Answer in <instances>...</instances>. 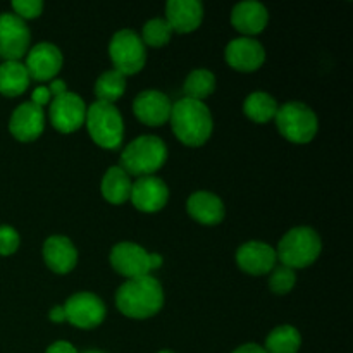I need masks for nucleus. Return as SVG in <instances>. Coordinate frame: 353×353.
I'll list each match as a JSON object with an SVG mask.
<instances>
[{"mask_svg": "<svg viewBox=\"0 0 353 353\" xmlns=\"http://www.w3.org/2000/svg\"><path fill=\"white\" fill-rule=\"evenodd\" d=\"M48 105V119L59 133L71 134L85 126L86 103L78 93L65 92L64 95L52 99Z\"/></svg>", "mask_w": 353, "mask_h": 353, "instance_id": "9d476101", "label": "nucleus"}, {"mask_svg": "<svg viewBox=\"0 0 353 353\" xmlns=\"http://www.w3.org/2000/svg\"><path fill=\"white\" fill-rule=\"evenodd\" d=\"M126 76L121 74L116 69L102 72L95 81V97L97 102L116 103L126 92Z\"/></svg>", "mask_w": 353, "mask_h": 353, "instance_id": "bb28decb", "label": "nucleus"}, {"mask_svg": "<svg viewBox=\"0 0 353 353\" xmlns=\"http://www.w3.org/2000/svg\"><path fill=\"white\" fill-rule=\"evenodd\" d=\"M45 353H78V350H76L74 345L69 343V341L59 340L55 341V343H52Z\"/></svg>", "mask_w": 353, "mask_h": 353, "instance_id": "473e14b6", "label": "nucleus"}, {"mask_svg": "<svg viewBox=\"0 0 353 353\" xmlns=\"http://www.w3.org/2000/svg\"><path fill=\"white\" fill-rule=\"evenodd\" d=\"M130 200L134 209L140 212L155 214L168 205L169 188L157 176L137 178L133 181Z\"/></svg>", "mask_w": 353, "mask_h": 353, "instance_id": "2eb2a0df", "label": "nucleus"}, {"mask_svg": "<svg viewBox=\"0 0 353 353\" xmlns=\"http://www.w3.org/2000/svg\"><path fill=\"white\" fill-rule=\"evenodd\" d=\"M172 30L168 24V21L164 17H154V19L147 21L143 24V30H141V41H143L145 47H154L161 48L171 41Z\"/></svg>", "mask_w": 353, "mask_h": 353, "instance_id": "cd10ccee", "label": "nucleus"}, {"mask_svg": "<svg viewBox=\"0 0 353 353\" xmlns=\"http://www.w3.org/2000/svg\"><path fill=\"white\" fill-rule=\"evenodd\" d=\"M48 319H50V323H54V324H62V323H65V310H64V305H55V307H52L50 312H48Z\"/></svg>", "mask_w": 353, "mask_h": 353, "instance_id": "f704fd0d", "label": "nucleus"}, {"mask_svg": "<svg viewBox=\"0 0 353 353\" xmlns=\"http://www.w3.org/2000/svg\"><path fill=\"white\" fill-rule=\"evenodd\" d=\"M278 102L268 92H252L243 102V112L250 121L265 124L272 121L278 112Z\"/></svg>", "mask_w": 353, "mask_h": 353, "instance_id": "b1692460", "label": "nucleus"}, {"mask_svg": "<svg viewBox=\"0 0 353 353\" xmlns=\"http://www.w3.org/2000/svg\"><path fill=\"white\" fill-rule=\"evenodd\" d=\"M43 262L55 274H69L78 264V250L68 236L54 234L45 240L41 248Z\"/></svg>", "mask_w": 353, "mask_h": 353, "instance_id": "a211bd4d", "label": "nucleus"}, {"mask_svg": "<svg viewBox=\"0 0 353 353\" xmlns=\"http://www.w3.org/2000/svg\"><path fill=\"white\" fill-rule=\"evenodd\" d=\"M116 307L130 319H150L164 307V290L154 276L126 279L116 292Z\"/></svg>", "mask_w": 353, "mask_h": 353, "instance_id": "f257e3e1", "label": "nucleus"}, {"mask_svg": "<svg viewBox=\"0 0 353 353\" xmlns=\"http://www.w3.org/2000/svg\"><path fill=\"white\" fill-rule=\"evenodd\" d=\"M31 31L26 21L14 12L0 14V57L6 61H21L30 50Z\"/></svg>", "mask_w": 353, "mask_h": 353, "instance_id": "1a4fd4ad", "label": "nucleus"}, {"mask_svg": "<svg viewBox=\"0 0 353 353\" xmlns=\"http://www.w3.org/2000/svg\"><path fill=\"white\" fill-rule=\"evenodd\" d=\"M109 261L114 271L126 279L143 278L152 272L150 252L133 241H121L114 245Z\"/></svg>", "mask_w": 353, "mask_h": 353, "instance_id": "9b49d317", "label": "nucleus"}, {"mask_svg": "<svg viewBox=\"0 0 353 353\" xmlns=\"http://www.w3.org/2000/svg\"><path fill=\"white\" fill-rule=\"evenodd\" d=\"M47 88L48 92H50L52 99H57V97L64 95V93L68 92V86H65L64 79H52L50 85H48Z\"/></svg>", "mask_w": 353, "mask_h": 353, "instance_id": "72a5a7b5", "label": "nucleus"}, {"mask_svg": "<svg viewBox=\"0 0 353 353\" xmlns=\"http://www.w3.org/2000/svg\"><path fill=\"white\" fill-rule=\"evenodd\" d=\"M45 123L47 116L41 107L34 105L33 102H23L10 116L9 131L17 141L31 143L43 134Z\"/></svg>", "mask_w": 353, "mask_h": 353, "instance_id": "dca6fc26", "label": "nucleus"}, {"mask_svg": "<svg viewBox=\"0 0 353 353\" xmlns=\"http://www.w3.org/2000/svg\"><path fill=\"white\" fill-rule=\"evenodd\" d=\"M131 188H133V179L119 165L107 169L100 183V193L112 205L126 203L131 196Z\"/></svg>", "mask_w": 353, "mask_h": 353, "instance_id": "4be33fe9", "label": "nucleus"}, {"mask_svg": "<svg viewBox=\"0 0 353 353\" xmlns=\"http://www.w3.org/2000/svg\"><path fill=\"white\" fill-rule=\"evenodd\" d=\"M83 353H105V352H102V350H86V352H83Z\"/></svg>", "mask_w": 353, "mask_h": 353, "instance_id": "4c0bfd02", "label": "nucleus"}, {"mask_svg": "<svg viewBox=\"0 0 353 353\" xmlns=\"http://www.w3.org/2000/svg\"><path fill=\"white\" fill-rule=\"evenodd\" d=\"M30 102H33L34 105L41 107V109H43L45 105H48V103L52 102V97L47 86H37V88L33 90V93H31Z\"/></svg>", "mask_w": 353, "mask_h": 353, "instance_id": "2f4dec72", "label": "nucleus"}, {"mask_svg": "<svg viewBox=\"0 0 353 353\" xmlns=\"http://www.w3.org/2000/svg\"><path fill=\"white\" fill-rule=\"evenodd\" d=\"M162 264H164V259H162L161 254H152L150 252V271H155V269H161Z\"/></svg>", "mask_w": 353, "mask_h": 353, "instance_id": "e433bc0d", "label": "nucleus"}, {"mask_svg": "<svg viewBox=\"0 0 353 353\" xmlns=\"http://www.w3.org/2000/svg\"><path fill=\"white\" fill-rule=\"evenodd\" d=\"M21 245V236L12 226H0V255L9 257L16 254Z\"/></svg>", "mask_w": 353, "mask_h": 353, "instance_id": "7c9ffc66", "label": "nucleus"}, {"mask_svg": "<svg viewBox=\"0 0 353 353\" xmlns=\"http://www.w3.org/2000/svg\"><path fill=\"white\" fill-rule=\"evenodd\" d=\"M323 252V240L319 233L309 226H296L279 240L276 255L281 265L293 269H305L319 259Z\"/></svg>", "mask_w": 353, "mask_h": 353, "instance_id": "20e7f679", "label": "nucleus"}, {"mask_svg": "<svg viewBox=\"0 0 353 353\" xmlns=\"http://www.w3.org/2000/svg\"><path fill=\"white\" fill-rule=\"evenodd\" d=\"M172 102L159 90H145L133 100V112L141 124L150 128L164 126L171 117Z\"/></svg>", "mask_w": 353, "mask_h": 353, "instance_id": "4468645a", "label": "nucleus"}, {"mask_svg": "<svg viewBox=\"0 0 353 353\" xmlns=\"http://www.w3.org/2000/svg\"><path fill=\"white\" fill-rule=\"evenodd\" d=\"M302 347V334L295 326L283 324L268 334L264 343L265 353H299Z\"/></svg>", "mask_w": 353, "mask_h": 353, "instance_id": "393cba45", "label": "nucleus"}, {"mask_svg": "<svg viewBox=\"0 0 353 353\" xmlns=\"http://www.w3.org/2000/svg\"><path fill=\"white\" fill-rule=\"evenodd\" d=\"M236 264L250 276H265L278 264L276 248L264 241H247L236 250Z\"/></svg>", "mask_w": 353, "mask_h": 353, "instance_id": "f3484780", "label": "nucleus"}, {"mask_svg": "<svg viewBox=\"0 0 353 353\" xmlns=\"http://www.w3.org/2000/svg\"><path fill=\"white\" fill-rule=\"evenodd\" d=\"M224 59L231 69L238 72H254L265 62V48L255 38L238 37L224 48Z\"/></svg>", "mask_w": 353, "mask_h": 353, "instance_id": "ddd939ff", "label": "nucleus"}, {"mask_svg": "<svg viewBox=\"0 0 353 353\" xmlns=\"http://www.w3.org/2000/svg\"><path fill=\"white\" fill-rule=\"evenodd\" d=\"M186 210L190 216L203 226H216L224 221L226 216V207H224L223 200L212 192L207 190H199V192L192 193L186 200Z\"/></svg>", "mask_w": 353, "mask_h": 353, "instance_id": "412c9836", "label": "nucleus"}, {"mask_svg": "<svg viewBox=\"0 0 353 353\" xmlns=\"http://www.w3.org/2000/svg\"><path fill=\"white\" fill-rule=\"evenodd\" d=\"M14 14L23 21L37 19L43 12V2L41 0H14Z\"/></svg>", "mask_w": 353, "mask_h": 353, "instance_id": "c756f323", "label": "nucleus"}, {"mask_svg": "<svg viewBox=\"0 0 353 353\" xmlns=\"http://www.w3.org/2000/svg\"><path fill=\"white\" fill-rule=\"evenodd\" d=\"M269 23V12L264 3L247 0L240 2L231 10V24L241 37L254 38L265 30Z\"/></svg>", "mask_w": 353, "mask_h": 353, "instance_id": "aec40b11", "label": "nucleus"}, {"mask_svg": "<svg viewBox=\"0 0 353 353\" xmlns=\"http://www.w3.org/2000/svg\"><path fill=\"white\" fill-rule=\"evenodd\" d=\"M65 323L78 330H93L105 321L107 307L100 296L90 292H79L69 296L64 303Z\"/></svg>", "mask_w": 353, "mask_h": 353, "instance_id": "6e6552de", "label": "nucleus"}, {"mask_svg": "<svg viewBox=\"0 0 353 353\" xmlns=\"http://www.w3.org/2000/svg\"><path fill=\"white\" fill-rule=\"evenodd\" d=\"M28 74L34 81H52L64 65V55L57 45L50 41H40L26 54Z\"/></svg>", "mask_w": 353, "mask_h": 353, "instance_id": "f8f14e48", "label": "nucleus"}, {"mask_svg": "<svg viewBox=\"0 0 353 353\" xmlns=\"http://www.w3.org/2000/svg\"><path fill=\"white\" fill-rule=\"evenodd\" d=\"M157 353H174L172 350H161V352H157Z\"/></svg>", "mask_w": 353, "mask_h": 353, "instance_id": "58836bf2", "label": "nucleus"}, {"mask_svg": "<svg viewBox=\"0 0 353 353\" xmlns=\"http://www.w3.org/2000/svg\"><path fill=\"white\" fill-rule=\"evenodd\" d=\"M269 288L276 295H286L292 292L296 285V272L286 265H276L269 272Z\"/></svg>", "mask_w": 353, "mask_h": 353, "instance_id": "c85d7f7f", "label": "nucleus"}, {"mask_svg": "<svg viewBox=\"0 0 353 353\" xmlns=\"http://www.w3.org/2000/svg\"><path fill=\"white\" fill-rule=\"evenodd\" d=\"M217 79L216 74L209 69H193L188 76H186L185 83H183V92H185L186 99L199 100L203 102L209 99L214 92H216Z\"/></svg>", "mask_w": 353, "mask_h": 353, "instance_id": "a878e982", "label": "nucleus"}, {"mask_svg": "<svg viewBox=\"0 0 353 353\" xmlns=\"http://www.w3.org/2000/svg\"><path fill=\"white\" fill-rule=\"evenodd\" d=\"M30 74L21 61H6L0 64V93L3 97H19L30 86Z\"/></svg>", "mask_w": 353, "mask_h": 353, "instance_id": "5701e85b", "label": "nucleus"}, {"mask_svg": "<svg viewBox=\"0 0 353 353\" xmlns=\"http://www.w3.org/2000/svg\"><path fill=\"white\" fill-rule=\"evenodd\" d=\"M109 55L116 71L124 76L138 74L147 64V47L133 30H119L109 43Z\"/></svg>", "mask_w": 353, "mask_h": 353, "instance_id": "0eeeda50", "label": "nucleus"}, {"mask_svg": "<svg viewBox=\"0 0 353 353\" xmlns=\"http://www.w3.org/2000/svg\"><path fill=\"white\" fill-rule=\"evenodd\" d=\"M165 161L168 147L164 141L155 134H141L121 152L119 168L134 178H145L161 171Z\"/></svg>", "mask_w": 353, "mask_h": 353, "instance_id": "7ed1b4c3", "label": "nucleus"}, {"mask_svg": "<svg viewBox=\"0 0 353 353\" xmlns=\"http://www.w3.org/2000/svg\"><path fill=\"white\" fill-rule=\"evenodd\" d=\"M164 19L171 26L172 33H193L203 21V6L199 0H169L165 3Z\"/></svg>", "mask_w": 353, "mask_h": 353, "instance_id": "6ab92c4d", "label": "nucleus"}, {"mask_svg": "<svg viewBox=\"0 0 353 353\" xmlns=\"http://www.w3.org/2000/svg\"><path fill=\"white\" fill-rule=\"evenodd\" d=\"M274 121L281 137L296 145L310 143L319 131L316 112L303 102H286L279 105Z\"/></svg>", "mask_w": 353, "mask_h": 353, "instance_id": "423d86ee", "label": "nucleus"}, {"mask_svg": "<svg viewBox=\"0 0 353 353\" xmlns=\"http://www.w3.org/2000/svg\"><path fill=\"white\" fill-rule=\"evenodd\" d=\"M169 123L174 137L186 147H202L212 137L214 119L205 102L183 97L172 103Z\"/></svg>", "mask_w": 353, "mask_h": 353, "instance_id": "f03ea898", "label": "nucleus"}, {"mask_svg": "<svg viewBox=\"0 0 353 353\" xmlns=\"http://www.w3.org/2000/svg\"><path fill=\"white\" fill-rule=\"evenodd\" d=\"M85 126L92 140L105 150H116L124 138V121L116 105L93 102L86 107Z\"/></svg>", "mask_w": 353, "mask_h": 353, "instance_id": "39448f33", "label": "nucleus"}, {"mask_svg": "<svg viewBox=\"0 0 353 353\" xmlns=\"http://www.w3.org/2000/svg\"><path fill=\"white\" fill-rule=\"evenodd\" d=\"M231 353H265L264 348L257 343H245L241 347H238L236 350H233Z\"/></svg>", "mask_w": 353, "mask_h": 353, "instance_id": "c9c22d12", "label": "nucleus"}]
</instances>
